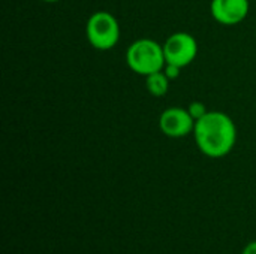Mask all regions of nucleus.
<instances>
[{"mask_svg":"<svg viewBox=\"0 0 256 254\" xmlns=\"http://www.w3.org/2000/svg\"><path fill=\"white\" fill-rule=\"evenodd\" d=\"M194 138L200 151L212 159L225 157L237 142V127L234 120L222 111H208L195 121Z\"/></svg>","mask_w":256,"mask_h":254,"instance_id":"1","label":"nucleus"},{"mask_svg":"<svg viewBox=\"0 0 256 254\" xmlns=\"http://www.w3.org/2000/svg\"><path fill=\"white\" fill-rule=\"evenodd\" d=\"M126 63L132 72L142 76L159 72L166 63L164 45L148 37L136 39L126 51Z\"/></svg>","mask_w":256,"mask_h":254,"instance_id":"2","label":"nucleus"},{"mask_svg":"<svg viewBox=\"0 0 256 254\" xmlns=\"http://www.w3.org/2000/svg\"><path fill=\"white\" fill-rule=\"evenodd\" d=\"M86 34L94 49L108 51L114 48L120 39V24L111 12L96 10L87 19Z\"/></svg>","mask_w":256,"mask_h":254,"instance_id":"3","label":"nucleus"},{"mask_svg":"<svg viewBox=\"0 0 256 254\" xmlns=\"http://www.w3.org/2000/svg\"><path fill=\"white\" fill-rule=\"evenodd\" d=\"M164 52L166 63L180 66L183 69L196 58L198 42L188 31H176L164 42Z\"/></svg>","mask_w":256,"mask_h":254,"instance_id":"4","label":"nucleus"},{"mask_svg":"<svg viewBox=\"0 0 256 254\" xmlns=\"http://www.w3.org/2000/svg\"><path fill=\"white\" fill-rule=\"evenodd\" d=\"M159 129L160 132L172 139L186 138L194 133L195 120L189 114L188 108L171 106L166 108L159 117Z\"/></svg>","mask_w":256,"mask_h":254,"instance_id":"5","label":"nucleus"},{"mask_svg":"<svg viewBox=\"0 0 256 254\" xmlns=\"http://www.w3.org/2000/svg\"><path fill=\"white\" fill-rule=\"evenodd\" d=\"M249 0H212L210 13L224 25L240 24L249 13Z\"/></svg>","mask_w":256,"mask_h":254,"instance_id":"6","label":"nucleus"},{"mask_svg":"<svg viewBox=\"0 0 256 254\" xmlns=\"http://www.w3.org/2000/svg\"><path fill=\"white\" fill-rule=\"evenodd\" d=\"M171 79L165 75L164 70L150 73L146 76V88L154 97H164L170 90Z\"/></svg>","mask_w":256,"mask_h":254,"instance_id":"7","label":"nucleus"},{"mask_svg":"<svg viewBox=\"0 0 256 254\" xmlns=\"http://www.w3.org/2000/svg\"><path fill=\"white\" fill-rule=\"evenodd\" d=\"M188 111H189V114L192 115V118H194L195 121L200 120V118H202V117L208 112L206 103L201 102V100H194V102H190L189 106H188Z\"/></svg>","mask_w":256,"mask_h":254,"instance_id":"8","label":"nucleus"},{"mask_svg":"<svg viewBox=\"0 0 256 254\" xmlns=\"http://www.w3.org/2000/svg\"><path fill=\"white\" fill-rule=\"evenodd\" d=\"M162 70L165 72V75H166L171 81L177 79V78L180 76V73H182V67H180V66H176V64H171V63H165V66H164Z\"/></svg>","mask_w":256,"mask_h":254,"instance_id":"9","label":"nucleus"},{"mask_svg":"<svg viewBox=\"0 0 256 254\" xmlns=\"http://www.w3.org/2000/svg\"><path fill=\"white\" fill-rule=\"evenodd\" d=\"M242 254H256V241L249 243V244L244 247V250H243V253Z\"/></svg>","mask_w":256,"mask_h":254,"instance_id":"10","label":"nucleus"},{"mask_svg":"<svg viewBox=\"0 0 256 254\" xmlns=\"http://www.w3.org/2000/svg\"><path fill=\"white\" fill-rule=\"evenodd\" d=\"M42 1H48V3H54V1H58V0H42Z\"/></svg>","mask_w":256,"mask_h":254,"instance_id":"11","label":"nucleus"}]
</instances>
